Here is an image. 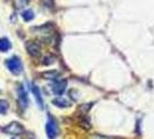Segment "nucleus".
<instances>
[{
    "label": "nucleus",
    "mask_w": 154,
    "mask_h": 139,
    "mask_svg": "<svg viewBox=\"0 0 154 139\" xmlns=\"http://www.w3.org/2000/svg\"><path fill=\"white\" fill-rule=\"evenodd\" d=\"M2 131L11 136H21L22 133H24V128L19 122H11L5 128H2Z\"/></svg>",
    "instance_id": "obj_2"
},
{
    "label": "nucleus",
    "mask_w": 154,
    "mask_h": 139,
    "mask_svg": "<svg viewBox=\"0 0 154 139\" xmlns=\"http://www.w3.org/2000/svg\"><path fill=\"white\" fill-rule=\"evenodd\" d=\"M45 131H46V136H48L49 139H54L57 137V133H58L57 124H56V121H54L51 116H49V119L46 122Z\"/></svg>",
    "instance_id": "obj_7"
},
{
    "label": "nucleus",
    "mask_w": 154,
    "mask_h": 139,
    "mask_svg": "<svg viewBox=\"0 0 154 139\" xmlns=\"http://www.w3.org/2000/svg\"><path fill=\"white\" fill-rule=\"evenodd\" d=\"M52 104H54L58 108H69L71 106V101H69L66 97L59 96V97H56L52 100Z\"/></svg>",
    "instance_id": "obj_9"
},
{
    "label": "nucleus",
    "mask_w": 154,
    "mask_h": 139,
    "mask_svg": "<svg viewBox=\"0 0 154 139\" xmlns=\"http://www.w3.org/2000/svg\"><path fill=\"white\" fill-rule=\"evenodd\" d=\"M31 92H32V94H34V97H35V100H36V102H37L38 107L42 109L43 107H44V102H43V97H42V94H41L39 88L36 85H32L31 86Z\"/></svg>",
    "instance_id": "obj_8"
},
{
    "label": "nucleus",
    "mask_w": 154,
    "mask_h": 139,
    "mask_svg": "<svg viewBox=\"0 0 154 139\" xmlns=\"http://www.w3.org/2000/svg\"><path fill=\"white\" fill-rule=\"evenodd\" d=\"M17 104L22 110L28 107V94L22 85H20L17 88Z\"/></svg>",
    "instance_id": "obj_6"
},
{
    "label": "nucleus",
    "mask_w": 154,
    "mask_h": 139,
    "mask_svg": "<svg viewBox=\"0 0 154 139\" xmlns=\"http://www.w3.org/2000/svg\"><path fill=\"white\" fill-rule=\"evenodd\" d=\"M54 62H56V57L52 56V54H48V56H44V57L42 58L41 65H43V66H49V65H52Z\"/></svg>",
    "instance_id": "obj_13"
},
{
    "label": "nucleus",
    "mask_w": 154,
    "mask_h": 139,
    "mask_svg": "<svg viewBox=\"0 0 154 139\" xmlns=\"http://www.w3.org/2000/svg\"><path fill=\"white\" fill-rule=\"evenodd\" d=\"M79 125L86 130V131H88V130H91V128H92V125H91V121L86 117V115L84 114H81V116H79Z\"/></svg>",
    "instance_id": "obj_11"
},
{
    "label": "nucleus",
    "mask_w": 154,
    "mask_h": 139,
    "mask_svg": "<svg viewBox=\"0 0 154 139\" xmlns=\"http://www.w3.org/2000/svg\"><path fill=\"white\" fill-rule=\"evenodd\" d=\"M30 0H16V7H22V6H26Z\"/></svg>",
    "instance_id": "obj_17"
},
{
    "label": "nucleus",
    "mask_w": 154,
    "mask_h": 139,
    "mask_svg": "<svg viewBox=\"0 0 154 139\" xmlns=\"http://www.w3.org/2000/svg\"><path fill=\"white\" fill-rule=\"evenodd\" d=\"M51 89H52V93L56 94V95H59L62 96L63 94L66 91V87H67V80L66 79H59V80H54V84L51 85Z\"/></svg>",
    "instance_id": "obj_5"
},
{
    "label": "nucleus",
    "mask_w": 154,
    "mask_h": 139,
    "mask_svg": "<svg viewBox=\"0 0 154 139\" xmlns=\"http://www.w3.org/2000/svg\"><path fill=\"white\" fill-rule=\"evenodd\" d=\"M11 48H12V44H11L9 39H6V37L0 39V51L1 52H7Z\"/></svg>",
    "instance_id": "obj_12"
},
{
    "label": "nucleus",
    "mask_w": 154,
    "mask_h": 139,
    "mask_svg": "<svg viewBox=\"0 0 154 139\" xmlns=\"http://www.w3.org/2000/svg\"><path fill=\"white\" fill-rule=\"evenodd\" d=\"M6 66H7V69L13 73V74H20L21 72H22V63L20 60V58L19 57H12V58H9L6 60Z\"/></svg>",
    "instance_id": "obj_3"
},
{
    "label": "nucleus",
    "mask_w": 154,
    "mask_h": 139,
    "mask_svg": "<svg viewBox=\"0 0 154 139\" xmlns=\"http://www.w3.org/2000/svg\"><path fill=\"white\" fill-rule=\"evenodd\" d=\"M42 78H44L46 80H56V79H58L59 77V71L58 70H50V71H45V72H43L42 74Z\"/></svg>",
    "instance_id": "obj_10"
},
{
    "label": "nucleus",
    "mask_w": 154,
    "mask_h": 139,
    "mask_svg": "<svg viewBox=\"0 0 154 139\" xmlns=\"http://www.w3.org/2000/svg\"><path fill=\"white\" fill-rule=\"evenodd\" d=\"M39 4H41V6L45 8H52L54 5V0H39Z\"/></svg>",
    "instance_id": "obj_16"
},
{
    "label": "nucleus",
    "mask_w": 154,
    "mask_h": 139,
    "mask_svg": "<svg viewBox=\"0 0 154 139\" xmlns=\"http://www.w3.org/2000/svg\"><path fill=\"white\" fill-rule=\"evenodd\" d=\"M21 16H22V19L26 22H29V21H31V20L35 17V14H34V12H32L31 9H26V11L22 12Z\"/></svg>",
    "instance_id": "obj_14"
},
{
    "label": "nucleus",
    "mask_w": 154,
    "mask_h": 139,
    "mask_svg": "<svg viewBox=\"0 0 154 139\" xmlns=\"http://www.w3.org/2000/svg\"><path fill=\"white\" fill-rule=\"evenodd\" d=\"M8 109H9V103H8V101L0 99V114H1V115L6 114L8 111Z\"/></svg>",
    "instance_id": "obj_15"
},
{
    "label": "nucleus",
    "mask_w": 154,
    "mask_h": 139,
    "mask_svg": "<svg viewBox=\"0 0 154 139\" xmlns=\"http://www.w3.org/2000/svg\"><path fill=\"white\" fill-rule=\"evenodd\" d=\"M26 50H27L28 54L32 58H38L42 54L41 45L36 41H27L26 42Z\"/></svg>",
    "instance_id": "obj_4"
},
{
    "label": "nucleus",
    "mask_w": 154,
    "mask_h": 139,
    "mask_svg": "<svg viewBox=\"0 0 154 139\" xmlns=\"http://www.w3.org/2000/svg\"><path fill=\"white\" fill-rule=\"evenodd\" d=\"M93 139H114L111 137H106V136H102V134H95Z\"/></svg>",
    "instance_id": "obj_18"
},
{
    "label": "nucleus",
    "mask_w": 154,
    "mask_h": 139,
    "mask_svg": "<svg viewBox=\"0 0 154 139\" xmlns=\"http://www.w3.org/2000/svg\"><path fill=\"white\" fill-rule=\"evenodd\" d=\"M31 30L35 31L36 34H38L39 37L42 39H50L54 35V26L51 24V22H48L44 26L32 28Z\"/></svg>",
    "instance_id": "obj_1"
}]
</instances>
